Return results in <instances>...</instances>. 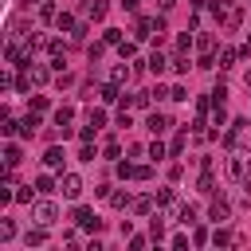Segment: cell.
<instances>
[{
	"label": "cell",
	"mask_w": 251,
	"mask_h": 251,
	"mask_svg": "<svg viewBox=\"0 0 251 251\" xmlns=\"http://www.w3.org/2000/svg\"><path fill=\"white\" fill-rule=\"evenodd\" d=\"M165 224H169V220H165L161 212L149 220V239H153V243H161V239H165Z\"/></svg>",
	"instance_id": "22"
},
{
	"label": "cell",
	"mask_w": 251,
	"mask_h": 251,
	"mask_svg": "<svg viewBox=\"0 0 251 251\" xmlns=\"http://www.w3.org/2000/svg\"><path fill=\"white\" fill-rule=\"evenodd\" d=\"M157 4H161V12H173V4H176V0H157Z\"/></svg>",
	"instance_id": "57"
},
{
	"label": "cell",
	"mask_w": 251,
	"mask_h": 251,
	"mask_svg": "<svg viewBox=\"0 0 251 251\" xmlns=\"http://www.w3.org/2000/svg\"><path fill=\"white\" fill-rule=\"evenodd\" d=\"M145 247H149L145 235H129V251H145Z\"/></svg>",
	"instance_id": "48"
},
{
	"label": "cell",
	"mask_w": 251,
	"mask_h": 251,
	"mask_svg": "<svg viewBox=\"0 0 251 251\" xmlns=\"http://www.w3.org/2000/svg\"><path fill=\"white\" fill-rule=\"evenodd\" d=\"M59 188H63V196H67V200H78L86 184H82V176H78V173H63V176H59Z\"/></svg>",
	"instance_id": "4"
},
{
	"label": "cell",
	"mask_w": 251,
	"mask_h": 251,
	"mask_svg": "<svg viewBox=\"0 0 251 251\" xmlns=\"http://www.w3.org/2000/svg\"><path fill=\"white\" fill-rule=\"evenodd\" d=\"M35 196H39V188H35V184H24V188H16V200H20V204H35Z\"/></svg>",
	"instance_id": "30"
},
{
	"label": "cell",
	"mask_w": 251,
	"mask_h": 251,
	"mask_svg": "<svg viewBox=\"0 0 251 251\" xmlns=\"http://www.w3.org/2000/svg\"><path fill=\"white\" fill-rule=\"evenodd\" d=\"M63 161H67V153H63L59 145H51V149L43 153V169H51V173H59V169H63Z\"/></svg>",
	"instance_id": "16"
},
{
	"label": "cell",
	"mask_w": 251,
	"mask_h": 251,
	"mask_svg": "<svg viewBox=\"0 0 251 251\" xmlns=\"http://www.w3.org/2000/svg\"><path fill=\"white\" fill-rule=\"evenodd\" d=\"M235 59H243V51H235V47H220V55H216V63H220V71H227V67H235Z\"/></svg>",
	"instance_id": "18"
},
{
	"label": "cell",
	"mask_w": 251,
	"mask_h": 251,
	"mask_svg": "<svg viewBox=\"0 0 251 251\" xmlns=\"http://www.w3.org/2000/svg\"><path fill=\"white\" fill-rule=\"evenodd\" d=\"M169 126H173V118H169V114H161V110H149V118H145V129H149L153 137H161Z\"/></svg>",
	"instance_id": "7"
},
{
	"label": "cell",
	"mask_w": 251,
	"mask_h": 251,
	"mask_svg": "<svg viewBox=\"0 0 251 251\" xmlns=\"http://www.w3.org/2000/svg\"><path fill=\"white\" fill-rule=\"evenodd\" d=\"M12 235H16V220H8V216H4V220H0V243H8Z\"/></svg>",
	"instance_id": "36"
},
{
	"label": "cell",
	"mask_w": 251,
	"mask_h": 251,
	"mask_svg": "<svg viewBox=\"0 0 251 251\" xmlns=\"http://www.w3.org/2000/svg\"><path fill=\"white\" fill-rule=\"evenodd\" d=\"M243 82H247V86H251V67H247V75H243Z\"/></svg>",
	"instance_id": "58"
},
{
	"label": "cell",
	"mask_w": 251,
	"mask_h": 251,
	"mask_svg": "<svg viewBox=\"0 0 251 251\" xmlns=\"http://www.w3.org/2000/svg\"><path fill=\"white\" fill-rule=\"evenodd\" d=\"M145 67H149L153 75H165V71L173 67V59H165V55H161V47H153V51H149V59H145Z\"/></svg>",
	"instance_id": "10"
},
{
	"label": "cell",
	"mask_w": 251,
	"mask_h": 251,
	"mask_svg": "<svg viewBox=\"0 0 251 251\" xmlns=\"http://www.w3.org/2000/svg\"><path fill=\"white\" fill-rule=\"evenodd\" d=\"M102 153H106V157H110V161H114V157H118V153H122V149H118V141H114V137H110V141H106V145H102Z\"/></svg>",
	"instance_id": "50"
},
{
	"label": "cell",
	"mask_w": 251,
	"mask_h": 251,
	"mask_svg": "<svg viewBox=\"0 0 251 251\" xmlns=\"http://www.w3.org/2000/svg\"><path fill=\"white\" fill-rule=\"evenodd\" d=\"M114 173H118L122 180H133V165H129V161H118V165H114Z\"/></svg>",
	"instance_id": "40"
},
{
	"label": "cell",
	"mask_w": 251,
	"mask_h": 251,
	"mask_svg": "<svg viewBox=\"0 0 251 251\" xmlns=\"http://www.w3.org/2000/svg\"><path fill=\"white\" fill-rule=\"evenodd\" d=\"M212 243H216V247H231V243H243V235H235V231H227V227H216V231H212Z\"/></svg>",
	"instance_id": "17"
},
{
	"label": "cell",
	"mask_w": 251,
	"mask_h": 251,
	"mask_svg": "<svg viewBox=\"0 0 251 251\" xmlns=\"http://www.w3.org/2000/svg\"><path fill=\"white\" fill-rule=\"evenodd\" d=\"M55 86H59V90H67V86H75V75H67V71H59V75H55Z\"/></svg>",
	"instance_id": "43"
},
{
	"label": "cell",
	"mask_w": 251,
	"mask_h": 251,
	"mask_svg": "<svg viewBox=\"0 0 251 251\" xmlns=\"http://www.w3.org/2000/svg\"><path fill=\"white\" fill-rule=\"evenodd\" d=\"M251 169H247V153H239V149H231V157H227V176L231 180H243Z\"/></svg>",
	"instance_id": "6"
},
{
	"label": "cell",
	"mask_w": 251,
	"mask_h": 251,
	"mask_svg": "<svg viewBox=\"0 0 251 251\" xmlns=\"http://www.w3.org/2000/svg\"><path fill=\"white\" fill-rule=\"evenodd\" d=\"M94 133H98V129H94V126H90V122H86V126H82V129H78V137H82V141H94Z\"/></svg>",
	"instance_id": "53"
},
{
	"label": "cell",
	"mask_w": 251,
	"mask_h": 251,
	"mask_svg": "<svg viewBox=\"0 0 251 251\" xmlns=\"http://www.w3.org/2000/svg\"><path fill=\"white\" fill-rule=\"evenodd\" d=\"M75 227H82V231H102V220L94 216V208H75Z\"/></svg>",
	"instance_id": "5"
},
{
	"label": "cell",
	"mask_w": 251,
	"mask_h": 251,
	"mask_svg": "<svg viewBox=\"0 0 251 251\" xmlns=\"http://www.w3.org/2000/svg\"><path fill=\"white\" fill-rule=\"evenodd\" d=\"M247 47H251V39H247Z\"/></svg>",
	"instance_id": "59"
},
{
	"label": "cell",
	"mask_w": 251,
	"mask_h": 251,
	"mask_svg": "<svg viewBox=\"0 0 251 251\" xmlns=\"http://www.w3.org/2000/svg\"><path fill=\"white\" fill-rule=\"evenodd\" d=\"M231 216V204L224 200V196H212V204H208V220H216V224H224Z\"/></svg>",
	"instance_id": "8"
},
{
	"label": "cell",
	"mask_w": 251,
	"mask_h": 251,
	"mask_svg": "<svg viewBox=\"0 0 251 251\" xmlns=\"http://www.w3.org/2000/svg\"><path fill=\"white\" fill-rule=\"evenodd\" d=\"M247 122H251V118H247Z\"/></svg>",
	"instance_id": "61"
},
{
	"label": "cell",
	"mask_w": 251,
	"mask_h": 251,
	"mask_svg": "<svg viewBox=\"0 0 251 251\" xmlns=\"http://www.w3.org/2000/svg\"><path fill=\"white\" fill-rule=\"evenodd\" d=\"M31 110H35V114H47V110H51L47 94H35V98H31Z\"/></svg>",
	"instance_id": "37"
},
{
	"label": "cell",
	"mask_w": 251,
	"mask_h": 251,
	"mask_svg": "<svg viewBox=\"0 0 251 251\" xmlns=\"http://www.w3.org/2000/svg\"><path fill=\"white\" fill-rule=\"evenodd\" d=\"M106 47H110L106 39H102V43H90V47H86V59H90V63H98V59L106 55Z\"/></svg>",
	"instance_id": "32"
},
{
	"label": "cell",
	"mask_w": 251,
	"mask_h": 251,
	"mask_svg": "<svg viewBox=\"0 0 251 251\" xmlns=\"http://www.w3.org/2000/svg\"><path fill=\"white\" fill-rule=\"evenodd\" d=\"M102 39H106L110 47H118V43H122V31H118V27H106V35H102Z\"/></svg>",
	"instance_id": "46"
},
{
	"label": "cell",
	"mask_w": 251,
	"mask_h": 251,
	"mask_svg": "<svg viewBox=\"0 0 251 251\" xmlns=\"http://www.w3.org/2000/svg\"><path fill=\"white\" fill-rule=\"evenodd\" d=\"M35 129H39V114L27 110V114L20 118V133H16V137H35Z\"/></svg>",
	"instance_id": "15"
},
{
	"label": "cell",
	"mask_w": 251,
	"mask_h": 251,
	"mask_svg": "<svg viewBox=\"0 0 251 251\" xmlns=\"http://www.w3.org/2000/svg\"><path fill=\"white\" fill-rule=\"evenodd\" d=\"M129 78H133V67H129V59H122V63H114V67H110V82L126 86Z\"/></svg>",
	"instance_id": "11"
},
{
	"label": "cell",
	"mask_w": 251,
	"mask_h": 251,
	"mask_svg": "<svg viewBox=\"0 0 251 251\" xmlns=\"http://www.w3.org/2000/svg\"><path fill=\"white\" fill-rule=\"evenodd\" d=\"M176 51H184V55L192 51V35H188V31H180V35H176Z\"/></svg>",
	"instance_id": "41"
},
{
	"label": "cell",
	"mask_w": 251,
	"mask_h": 251,
	"mask_svg": "<svg viewBox=\"0 0 251 251\" xmlns=\"http://www.w3.org/2000/svg\"><path fill=\"white\" fill-rule=\"evenodd\" d=\"M153 176V165H133V180H149Z\"/></svg>",
	"instance_id": "44"
},
{
	"label": "cell",
	"mask_w": 251,
	"mask_h": 251,
	"mask_svg": "<svg viewBox=\"0 0 251 251\" xmlns=\"http://www.w3.org/2000/svg\"><path fill=\"white\" fill-rule=\"evenodd\" d=\"M51 78V63H27L24 75H20V90H31V86H43Z\"/></svg>",
	"instance_id": "2"
},
{
	"label": "cell",
	"mask_w": 251,
	"mask_h": 251,
	"mask_svg": "<svg viewBox=\"0 0 251 251\" xmlns=\"http://www.w3.org/2000/svg\"><path fill=\"white\" fill-rule=\"evenodd\" d=\"M20 161H24V149H20L16 141H8V145H4V165H8V169H16Z\"/></svg>",
	"instance_id": "21"
},
{
	"label": "cell",
	"mask_w": 251,
	"mask_h": 251,
	"mask_svg": "<svg viewBox=\"0 0 251 251\" xmlns=\"http://www.w3.org/2000/svg\"><path fill=\"white\" fill-rule=\"evenodd\" d=\"M145 153H149V161H165V157H169V149L161 145V137H157V141H153V145H149Z\"/></svg>",
	"instance_id": "34"
},
{
	"label": "cell",
	"mask_w": 251,
	"mask_h": 251,
	"mask_svg": "<svg viewBox=\"0 0 251 251\" xmlns=\"http://www.w3.org/2000/svg\"><path fill=\"white\" fill-rule=\"evenodd\" d=\"M212 102H216V106H224V102H227V86H224V82L212 90Z\"/></svg>",
	"instance_id": "47"
},
{
	"label": "cell",
	"mask_w": 251,
	"mask_h": 251,
	"mask_svg": "<svg viewBox=\"0 0 251 251\" xmlns=\"http://www.w3.org/2000/svg\"><path fill=\"white\" fill-rule=\"evenodd\" d=\"M212 126H216V129L227 126V106H212Z\"/></svg>",
	"instance_id": "33"
},
{
	"label": "cell",
	"mask_w": 251,
	"mask_h": 251,
	"mask_svg": "<svg viewBox=\"0 0 251 251\" xmlns=\"http://www.w3.org/2000/svg\"><path fill=\"white\" fill-rule=\"evenodd\" d=\"M184 145H188V137H184V133H176V137H173V145H169V153H173V157H180V153H184Z\"/></svg>",
	"instance_id": "39"
},
{
	"label": "cell",
	"mask_w": 251,
	"mask_h": 251,
	"mask_svg": "<svg viewBox=\"0 0 251 251\" xmlns=\"http://www.w3.org/2000/svg\"><path fill=\"white\" fill-rule=\"evenodd\" d=\"M122 8L126 12H137V0H122Z\"/></svg>",
	"instance_id": "56"
},
{
	"label": "cell",
	"mask_w": 251,
	"mask_h": 251,
	"mask_svg": "<svg viewBox=\"0 0 251 251\" xmlns=\"http://www.w3.org/2000/svg\"><path fill=\"white\" fill-rule=\"evenodd\" d=\"M55 27H59V31H75V27H78V20H75L71 12H59V16H55Z\"/></svg>",
	"instance_id": "29"
},
{
	"label": "cell",
	"mask_w": 251,
	"mask_h": 251,
	"mask_svg": "<svg viewBox=\"0 0 251 251\" xmlns=\"http://www.w3.org/2000/svg\"><path fill=\"white\" fill-rule=\"evenodd\" d=\"M196 47H200V55H212V47H216V39H212V35H200V39H196Z\"/></svg>",
	"instance_id": "42"
},
{
	"label": "cell",
	"mask_w": 251,
	"mask_h": 251,
	"mask_svg": "<svg viewBox=\"0 0 251 251\" xmlns=\"http://www.w3.org/2000/svg\"><path fill=\"white\" fill-rule=\"evenodd\" d=\"M35 188H39V196H51V192H55V176H51V169L35 176Z\"/></svg>",
	"instance_id": "25"
},
{
	"label": "cell",
	"mask_w": 251,
	"mask_h": 251,
	"mask_svg": "<svg viewBox=\"0 0 251 251\" xmlns=\"http://www.w3.org/2000/svg\"><path fill=\"white\" fill-rule=\"evenodd\" d=\"M208 12H212V16L220 20V24H224V16L231 12V0H208Z\"/></svg>",
	"instance_id": "27"
},
{
	"label": "cell",
	"mask_w": 251,
	"mask_h": 251,
	"mask_svg": "<svg viewBox=\"0 0 251 251\" xmlns=\"http://www.w3.org/2000/svg\"><path fill=\"white\" fill-rule=\"evenodd\" d=\"M196 188H200L204 196H216V176H212V169H204V173H200V180H196Z\"/></svg>",
	"instance_id": "24"
},
{
	"label": "cell",
	"mask_w": 251,
	"mask_h": 251,
	"mask_svg": "<svg viewBox=\"0 0 251 251\" xmlns=\"http://www.w3.org/2000/svg\"><path fill=\"white\" fill-rule=\"evenodd\" d=\"M239 24H243V8H231V12L224 16V31H235Z\"/></svg>",
	"instance_id": "28"
},
{
	"label": "cell",
	"mask_w": 251,
	"mask_h": 251,
	"mask_svg": "<svg viewBox=\"0 0 251 251\" xmlns=\"http://www.w3.org/2000/svg\"><path fill=\"white\" fill-rule=\"evenodd\" d=\"M102 102H106V106L122 102V86H118V82H106V86H102Z\"/></svg>",
	"instance_id": "26"
},
{
	"label": "cell",
	"mask_w": 251,
	"mask_h": 251,
	"mask_svg": "<svg viewBox=\"0 0 251 251\" xmlns=\"http://www.w3.org/2000/svg\"><path fill=\"white\" fill-rule=\"evenodd\" d=\"M86 31H90V27H86V24H78V27L71 31V43H86Z\"/></svg>",
	"instance_id": "45"
},
{
	"label": "cell",
	"mask_w": 251,
	"mask_h": 251,
	"mask_svg": "<svg viewBox=\"0 0 251 251\" xmlns=\"http://www.w3.org/2000/svg\"><path fill=\"white\" fill-rule=\"evenodd\" d=\"M169 98H173V102H188V90H184V86H173Z\"/></svg>",
	"instance_id": "49"
},
{
	"label": "cell",
	"mask_w": 251,
	"mask_h": 251,
	"mask_svg": "<svg viewBox=\"0 0 251 251\" xmlns=\"http://www.w3.org/2000/svg\"><path fill=\"white\" fill-rule=\"evenodd\" d=\"M157 196H133V216H153Z\"/></svg>",
	"instance_id": "19"
},
{
	"label": "cell",
	"mask_w": 251,
	"mask_h": 251,
	"mask_svg": "<svg viewBox=\"0 0 251 251\" xmlns=\"http://www.w3.org/2000/svg\"><path fill=\"white\" fill-rule=\"evenodd\" d=\"M157 208H161V216H165L169 224H180V220H184V208H188V204H184V200H180V196H176L173 188H157Z\"/></svg>",
	"instance_id": "1"
},
{
	"label": "cell",
	"mask_w": 251,
	"mask_h": 251,
	"mask_svg": "<svg viewBox=\"0 0 251 251\" xmlns=\"http://www.w3.org/2000/svg\"><path fill=\"white\" fill-rule=\"evenodd\" d=\"M24 243H27V251H31V247H43V243H47V224L27 227V231H24Z\"/></svg>",
	"instance_id": "12"
},
{
	"label": "cell",
	"mask_w": 251,
	"mask_h": 251,
	"mask_svg": "<svg viewBox=\"0 0 251 251\" xmlns=\"http://www.w3.org/2000/svg\"><path fill=\"white\" fill-rule=\"evenodd\" d=\"M118 55H122V59H133V55H137V39H122V43H118Z\"/></svg>",
	"instance_id": "31"
},
{
	"label": "cell",
	"mask_w": 251,
	"mask_h": 251,
	"mask_svg": "<svg viewBox=\"0 0 251 251\" xmlns=\"http://www.w3.org/2000/svg\"><path fill=\"white\" fill-rule=\"evenodd\" d=\"M157 31V24H153V16H137V24H133V39L141 43V39H149Z\"/></svg>",
	"instance_id": "13"
},
{
	"label": "cell",
	"mask_w": 251,
	"mask_h": 251,
	"mask_svg": "<svg viewBox=\"0 0 251 251\" xmlns=\"http://www.w3.org/2000/svg\"><path fill=\"white\" fill-rule=\"evenodd\" d=\"M86 122H90L94 129H102V126H106V110H90V114H86Z\"/></svg>",
	"instance_id": "38"
},
{
	"label": "cell",
	"mask_w": 251,
	"mask_h": 251,
	"mask_svg": "<svg viewBox=\"0 0 251 251\" xmlns=\"http://www.w3.org/2000/svg\"><path fill=\"white\" fill-rule=\"evenodd\" d=\"M110 204L114 208H133V196L129 192H110Z\"/></svg>",
	"instance_id": "35"
},
{
	"label": "cell",
	"mask_w": 251,
	"mask_h": 251,
	"mask_svg": "<svg viewBox=\"0 0 251 251\" xmlns=\"http://www.w3.org/2000/svg\"><path fill=\"white\" fill-rule=\"evenodd\" d=\"M180 173H184V169H180V161H173V165H169V180H180Z\"/></svg>",
	"instance_id": "55"
},
{
	"label": "cell",
	"mask_w": 251,
	"mask_h": 251,
	"mask_svg": "<svg viewBox=\"0 0 251 251\" xmlns=\"http://www.w3.org/2000/svg\"><path fill=\"white\" fill-rule=\"evenodd\" d=\"M31 220L51 227V224L59 220V204H55V200H47V196H43V200H35V204H31Z\"/></svg>",
	"instance_id": "3"
},
{
	"label": "cell",
	"mask_w": 251,
	"mask_h": 251,
	"mask_svg": "<svg viewBox=\"0 0 251 251\" xmlns=\"http://www.w3.org/2000/svg\"><path fill=\"white\" fill-rule=\"evenodd\" d=\"M63 243H67V247H75V243H78V231H75V227H67V231H63Z\"/></svg>",
	"instance_id": "54"
},
{
	"label": "cell",
	"mask_w": 251,
	"mask_h": 251,
	"mask_svg": "<svg viewBox=\"0 0 251 251\" xmlns=\"http://www.w3.org/2000/svg\"><path fill=\"white\" fill-rule=\"evenodd\" d=\"M247 90H251V86H247ZM247 98H251V94H247Z\"/></svg>",
	"instance_id": "60"
},
{
	"label": "cell",
	"mask_w": 251,
	"mask_h": 251,
	"mask_svg": "<svg viewBox=\"0 0 251 251\" xmlns=\"http://www.w3.org/2000/svg\"><path fill=\"white\" fill-rule=\"evenodd\" d=\"M110 12V0H86L82 4V20H106Z\"/></svg>",
	"instance_id": "9"
},
{
	"label": "cell",
	"mask_w": 251,
	"mask_h": 251,
	"mask_svg": "<svg viewBox=\"0 0 251 251\" xmlns=\"http://www.w3.org/2000/svg\"><path fill=\"white\" fill-rule=\"evenodd\" d=\"M55 16H59V4L55 0H39V20L43 24H55Z\"/></svg>",
	"instance_id": "23"
},
{
	"label": "cell",
	"mask_w": 251,
	"mask_h": 251,
	"mask_svg": "<svg viewBox=\"0 0 251 251\" xmlns=\"http://www.w3.org/2000/svg\"><path fill=\"white\" fill-rule=\"evenodd\" d=\"M78 161H94V145H90V141H82V149H78Z\"/></svg>",
	"instance_id": "51"
},
{
	"label": "cell",
	"mask_w": 251,
	"mask_h": 251,
	"mask_svg": "<svg viewBox=\"0 0 251 251\" xmlns=\"http://www.w3.org/2000/svg\"><path fill=\"white\" fill-rule=\"evenodd\" d=\"M153 102H157V98H153V90H137V94H129L122 106H133V110H149Z\"/></svg>",
	"instance_id": "14"
},
{
	"label": "cell",
	"mask_w": 251,
	"mask_h": 251,
	"mask_svg": "<svg viewBox=\"0 0 251 251\" xmlns=\"http://www.w3.org/2000/svg\"><path fill=\"white\" fill-rule=\"evenodd\" d=\"M208 239H212V235H208V231H204V227H196V231H192V243H196V247H204V243H208Z\"/></svg>",
	"instance_id": "52"
},
{
	"label": "cell",
	"mask_w": 251,
	"mask_h": 251,
	"mask_svg": "<svg viewBox=\"0 0 251 251\" xmlns=\"http://www.w3.org/2000/svg\"><path fill=\"white\" fill-rule=\"evenodd\" d=\"M71 118H75V106H59V110H55V126L63 129V137L71 133V129H67V126H71Z\"/></svg>",
	"instance_id": "20"
}]
</instances>
